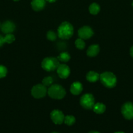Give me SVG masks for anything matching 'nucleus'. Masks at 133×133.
Returning <instances> with one entry per match:
<instances>
[{
	"mask_svg": "<svg viewBox=\"0 0 133 133\" xmlns=\"http://www.w3.org/2000/svg\"><path fill=\"white\" fill-rule=\"evenodd\" d=\"M1 23H0V27H1Z\"/></svg>",
	"mask_w": 133,
	"mask_h": 133,
	"instance_id": "nucleus-33",
	"label": "nucleus"
},
{
	"mask_svg": "<svg viewBox=\"0 0 133 133\" xmlns=\"http://www.w3.org/2000/svg\"><path fill=\"white\" fill-rule=\"evenodd\" d=\"M46 1H48L49 3H54V2H56L57 0H46Z\"/></svg>",
	"mask_w": 133,
	"mask_h": 133,
	"instance_id": "nucleus-27",
	"label": "nucleus"
},
{
	"mask_svg": "<svg viewBox=\"0 0 133 133\" xmlns=\"http://www.w3.org/2000/svg\"><path fill=\"white\" fill-rule=\"evenodd\" d=\"M5 40H4V36H3L2 35H0V47L3 46L4 44H5Z\"/></svg>",
	"mask_w": 133,
	"mask_h": 133,
	"instance_id": "nucleus-25",
	"label": "nucleus"
},
{
	"mask_svg": "<svg viewBox=\"0 0 133 133\" xmlns=\"http://www.w3.org/2000/svg\"><path fill=\"white\" fill-rule=\"evenodd\" d=\"M31 7L35 11H40L44 9L46 6V0H32Z\"/></svg>",
	"mask_w": 133,
	"mask_h": 133,
	"instance_id": "nucleus-13",
	"label": "nucleus"
},
{
	"mask_svg": "<svg viewBox=\"0 0 133 133\" xmlns=\"http://www.w3.org/2000/svg\"><path fill=\"white\" fill-rule=\"evenodd\" d=\"M56 70L59 77L63 79H66L70 74V68L65 64H60Z\"/></svg>",
	"mask_w": 133,
	"mask_h": 133,
	"instance_id": "nucleus-10",
	"label": "nucleus"
},
{
	"mask_svg": "<svg viewBox=\"0 0 133 133\" xmlns=\"http://www.w3.org/2000/svg\"><path fill=\"white\" fill-rule=\"evenodd\" d=\"M75 46L78 49H83L86 47V43L83 41V39L79 38L76 39L75 41Z\"/></svg>",
	"mask_w": 133,
	"mask_h": 133,
	"instance_id": "nucleus-20",
	"label": "nucleus"
},
{
	"mask_svg": "<svg viewBox=\"0 0 133 133\" xmlns=\"http://www.w3.org/2000/svg\"><path fill=\"white\" fill-rule=\"evenodd\" d=\"M47 94L51 98L54 99H61L65 97L66 91L62 86L56 84L50 86Z\"/></svg>",
	"mask_w": 133,
	"mask_h": 133,
	"instance_id": "nucleus-3",
	"label": "nucleus"
},
{
	"mask_svg": "<svg viewBox=\"0 0 133 133\" xmlns=\"http://www.w3.org/2000/svg\"><path fill=\"white\" fill-rule=\"evenodd\" d=\"M57 34L54 32L53 31L50 30L47 32L46 34V38L48 40L50 41H55L57 38Z\"/></svg>",
	"mask_w": 133,
	"mask_h": 133,
	"instance_id": "nucleus-21",
	"label": "nucleus"
},
{
	"mask_svg": "<svg viewBox=\"0 0 133 133\" xmlns=\"http://www.w3.org/2000/svg\"><path fill=\"white\" fill-rule=\"evenodd\" d=\"M47 92H48V90H47L46 87L43 85V84H37L32 87L31 94L34 98L40 99L45 97Z\"/></svg>",
	"mask_w": 133,
	"mask_h": 133,
	"instance_id": "nucleus-6",
	"label": "nucleus"
},
{
	"mask_svg": "<svg viewBox=\"0 0 133 133\" xmlns=\"http://www.w3.org/2000/svg\"><path fill=\"white\" fill-rule=\"evenodd\" d=\"M15 25L11 21H5V22L1 24V29L3 33L5 34H10L14 32L15 30Z\"/></svg>",
	"mask_w": 133,
	"mask_h": 133,
	"instance_id": "nucleus-11",
	"label": "nucleus"
},
{
	"mask_svg": "<svg viewBox=\"0 0 133 133\" xmlns=\"http://www.w3.org/2000/svg\"><path fill=\"white\" fill-rule=\"evenodd\" d=\"M53 78L50 76H48L46 77H44L43 79L42 84L45 86V87H50V86L52 85V84L53 83Z\"/></svg>",
	"mask_w": 133,
	"mask_h": 133,
	"instance_id": "nucleus-22",
	"label": "nucleus"
},
{
	"mask_svg": "<svg viewBox=\"0 0 133 133\" xmlns=\"http://www.w3.org/2000/svg\"><path fill=\"white\" fill-rule=\"evenodd\" d=\"M130 56H131V57L133 58V45L131 47V48H130Z\"/></svg>",
	"mask_w": 133,
	"mask_h": 133,
	"instance_id": "nucleus-26",
	"label": "nucleus"
},
{
	"mask_svg": "<svg viewBox=\"0 0 133 133\" xmlns=\"http://www.w3.org/2000/svg\"><path fill=\"white\" fill-rule=\"evenodd\" d=\"M100 6L96 3H91L89 7V11L93 15H96V14H98V13L100 12Z\"/></svg>",
	"mask_w": 133,
	"mask_h": 133,
	"instance_id": "nucleus-17",
	"label": "nucleus"
},
{
	"mask_svg": "<svg viewBox=\"0 0 133 133\" xmlns=\"http://www.w3.org/2000/svg\"><path fill=\"white\" fill-rule=\"evenodd\" d=\"M57 58L59 62H63V63H65V62H67L70 61V55L67 52H62V53H60L59 55Z\"/></svg>",
	"mask_w": 133,
	"mask_h": 133,
	"instance_id": "nucleus-18",
	"label": "nucleus"
},
{
	"mask_svg": "<svg viewBox=\"0 0 133 133\" xmlns=\"http://www.w3.org/2000/svg\"><path fill=\"white\" fill-rule=\"evenodd\" d=\"M81 106L87 110H91L95 105V98L91 94H85L80 100Z\"/></svg>",
	"mask_w": 133,
	"mask_h": 133,
	"instance_id": "nucleus-5",
	"label": "nucleus"
},
{
	"mask_svg": "<svg viewBox=\"0 0 133 133\" xmlns=\"http://www.w3.org/2000/svg\"><path fill=\"white\" fill-rule=\"evenodd\" d=\"M50 118L55 124L61 125L64 122L65 116L61 110L55 109L50 113Z\"/></svg>",
	"mask_w": 133,
	"mask_h": 133,
	"instance_id": "nucleus-8",
	"label": "nucleus"
},
{
	"mask_svg": "<svg viewBox=\"0 0 133 133\" xmlns=\"http://www.w3.org/2000/svg\"><path fill=\"white\" fill-rule=\"evenodd\" d=\"M93 110L96 114H103L106 110V106L105 105H104L102 103H95V105H94Z\"/></svg>",
	"mask_w": 133,
	"mask_h": 133,
	"instance_id": "nucleus-16",
	"label": "nucleus"
},
{
	"mask_svg": "<svg viewBox=\"0 0 133 133\" xmlns=\"http://www.w3.org/2000/svg\"><path fill=\"white\" fill-rule=\"evenodd\" d=\"M4 40H5V42L7 44H12L15 40V37L12 33L7 34L4 36Z\"/></svg>",
	"mask_w": 133,
	"mask_h": 133,
	"instance_id": "nucleus-23",
	"label": "nucleus"
},
{
	"mask_svg": "<svg viewBox=\"0 0 133 133\" xmlns=\"http://www.w3.org/2000/svg\"><path fill=\"white\" fill-rule=\"evenodd\" d=\"M121 113L124 118L128 120L133 119V103L126 102L121 107Z\"/></svg>",
	"mask_w": 133,
	"mask_h": 133,
	"instance_id": "nucleus-7",
	"label": "nucleus"
},
{
	"mask_svg": "<svg viewBox=\"0 0 133 133\" xmlns=\"http://www.w3.org/2000/svg\"><path fill=\"white\" fill-rule=\"evenodd\" d=\"M100 81L102 84L108 88H112L117 84V77L113 73L105 71L100 74Z\"/></svg>",
	"mask_w": 133,
	"mask_h": 133,
	"instance_id": "nucleus-2",
	"label": "nucleus"
},
{
	"mask_svg": "<svg viewBox=\"0 0 133 133\" xmlns=\"http://www.w3.org/2000/svg\"><path fill=\"white\" fill-rule=\"evenodd\" d=\"M78 35L80 38L83 40H87L90 38L93 35V31L89 26L85 25L79 29Z\"/></svg>",
	"mask_w": 133,
	"mask_h": 133,
	"instance_id": "nucleus-9",
	"label": "nucleus"
},
{
	"mask_svg": "<svg viewBox=\"0 0 133 133\" xmlns=\"http://www.w3.org/2000/svg\"><path fill=\"white\" fill-rule=\"evenodd\" d=\"M60 64V62L57 58L52 57H46L41 62V66L44 70L46 71H52L56 70Z\"/></svg>",
	"mask_w": 133,
	"mask_h": 133,
	"instance_id": "nucleus-4",
	"label": "nucleus"
},
{
	"mask_svg": "<svg viewBox=\"0 0 133 133\" xmlns=\"http://www.w3.org/2000/svg\"><path fill=\"white\" fill-rule=\"evenodd\" d=\"M76 122L75 117L71 115H68L65 116V119H64V123L68 126H71L74 124Z\"/></svg>",
	"mask_w": 133,
	"mask_h": 133,
	"instance_id": "nucleus-19",
	"label": "nucleus"
},
{
	"mask_svg": "<svg viewBox=\"0 0 133 133\" xmlns=\"http://www.w3.org/2000/svg\"><path fill=\"white\" fill-rule=\"evenodd\" d=\"M115 133H125V132H116Z\"/></svg>",
	"mask_w": 133,
	"mask_h": 133,
	"instance_id": "nucleus-29",
	"label": "nucleus"
},
{
	"mask_svg": "<svg viewBox=\"0 0 133 133\" xmlns=\"http://www.w3.org/2000/svg\"><path fill=\"white\" fill-rule=\"evenodd\" d=\"M89 133H100L99 132H98V131H90Z\"/></svg>",
	"mask_w": 133,
	"mask_h": 133,
	"instance_id": "nucleus-28",
	"label": "nucleus"
},
{
	"mask_svg": "<svg viewBox=\"0 0 133 133\" xmlns=\"http://www.w3.org/2000/svg\"><path fill=\"white\" fill-rule=\"evenodd\" d=\"M7 74V69L3 65H0V79L6 77Z\"/></svg>",
	"mask_w": 133,
	"mask_h": 133,
	"instance_id": "nucleus-24",
	"label": "nucleus"
},
{
	"mask_svg": "<svg viewBox=\"0 0 133 133\" xmlns=\"http://www.w3.org/2000/svg\"><path fill=\"white\" fill-rule=\"evenodd\" d=\"M13 1H20V0H13Z\"/></svg>",
	"mask_w": 133,
	"mask_h": 133,
	"instance_id": "nucleus-30",
	"label": "nucleus"
},
{
	"mask_svg": "<svg viewBox=\"0 0 133 133\" xmlns=\"http://www.w3.org/2000/svg\"><path fill=\"white\" fill-rule=\"evenodd\" d=\"M100 48L99 45L97 44H93L88 48L87 50V56L90 57H95L99 54Z\"/></svg>",
	"mask_w": 133,
	"mask_h": 133,
	"instance_id": "nucleus-14",
	"label": "nucleus"
},
{
	"mask_svg": "<svg viewBox=\"0 0 133 133\" xmlns=\"http://www.w3.org/2000/svg\"><path fill=\"white\" fill-rule=\"evenodd\" d=\"M74 33V28L71 23L63 22L60 24L57 29V35L63 40H68L72 37Z\"/></svg>",
	"mask_w": 133,
	"mask_h": 133,
	"instance_id": "nucleus-1",
	"label": "nucleus"
},
{
	"mask_svg": "<svg viewBox=\"0 0 133 133\" xmlns=\"http://www.w3.org/2000/svg\"><path fill=\"white\" fill-rule=\"evenodd\" d=\"M83 90V85L79 81H75L70 85V91L72 94L74 96L80 94Z\"/></svg>",
	"mask_w": 133,
	"mask_h": 133,
	"instance_id": "nucleus-12",
	"label": "nucleus"
},
{
	"mask_svg": "<svg viewBox=\"0 0 133 133\" xmlns=\"http://www.w3.org/2000/svg\"><path fill=\"white\" fill-rule=\"evenodd\" d=\"M100 79V74L94 71H89L86 75V79L90 83H95Z\"/></svg>",
	"mask_w": 133,
	"mask_h": 133,
	"instance_id": "nucleus-15",
	"label": "nucleus"
},
{
	"mask_svg": "<svg viewBox=\"0 0 133 133\" xmlns=\"http://www.w3.org/2000/svg\"><path fill=\"white\" fill-rule=\"evenodd\" d=\"M52 133H59V132H52Z\"/></svg>",
	"mask_w": 133,
	"mask_h": 133,
	"instance_id": "nucleus-32",
	"label": "nucleus"
},
{
	"mask_svg": "<svg viewBox=\"0 0 133 133\" xmlns=\"http://www.w3.org/2000/svg\"><path fill=\"white\" fill-rule=\"evenodd\" d=\"M132 7H133V1H132Z\"/></svg>",
	"mask_w": 133,
	"mask_h": 133,
	"instance_id": "nucleus-31",
	"label": "nucleus"
}]
</instances>
